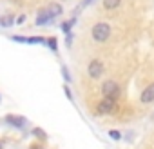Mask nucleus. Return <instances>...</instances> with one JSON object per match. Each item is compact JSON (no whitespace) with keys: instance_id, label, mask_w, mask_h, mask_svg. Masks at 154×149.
<instances>
[{"instance_id":"1","label":"nucleus","mask_w":154,"mask_h":149,"mask_svg":"<svg viewBox=\"0 0 154 149\" xmlns=\"http://www.w3.org/2000/svg\"><path fill=\"white\" fill-rule=\"evenodd\" d=\"M91 35H93V38L96 40V42H105V40H109V36H111V26L109 24H105V22H98V24H94L93 26V29H91Z\"/></svg>"},{"instance_id":"2","label":"nucleus","mask_w":154,"mask_h":149,"mask_svg":"<svg viewBox=\"0 0 154 149\" xmlns=\"http://www.w3.org/2000/svg\"><path fill=\"white\" fill-rule=\"evenodd\" d=\"M102 95H103V98L118 100V97H120V86L114 80H105L102 84Z\"/></svg>"},{"instance_id":"3","label":"nucleus","mask_w":154,"mask_h":149,"mask_svg":"<svg viewBox=\"0 0 154 149\" xmlns=\"http://www.w3.org/2000/svg\"><path fill=\"white\" fill-rule=\"evenodd\" d=\"M87 73H89L91 78H100L102 74H103V64H102V60H98V58L91 60L89 65H87Z\"/></svg>"},{"instance_id":"4","label":"nucleus","mask_w":154,"mask_h":149,"mask_svg":"<svg viewBox=\"0 0 154 149\" xmlns=\"http://www.w3.org/2000/svg\"><path fill=\"white\" fill-rule=\"evenodd\" d=\"M114 107H116V100H112V98H103L100 104H98V113L100 115H107V113H111V111H114Z\"/></svg>"},{"instance_id":"5","label":"nucleus","mask_w":154,"mask_h":149,"mask_svg":"<svg viewBox=\"0 0 154 149\" xmlns=\"http://www.w3.org/2000/svg\"><path fill=\"white\" fill-rule=\"evenodd\" d=\"M51 20H53V15L49 13V9H47V8H42V9L38 11V15H36L35 24H36V26H45V24H49Z\"/></svg>"},{"instance_id":"6","label":"nucleus","mask_w":154,"mask_h":149,"mask_svg":"<svg viewBox=\"0 0 154 149\" xmlns=\"http://www.w3.org/2000/svg\"><path fill=\"white\" fill-rule=\"evenodd\" d=\"M140 100H141V104H150V102H154V82L149 84V86L141 91Z\"/></svg>"},{"instance_id":"7","label":"nucleus","mask_w":154,"mask_h":149,"mask_svg":"<svg viewBox=\"0 0 154 149\" xmlns=\"http://www.w3.org/2000/svg\"><path fill=\"white\" fill-rule=\"evenodd\" d=\"M13 40L22 42V44H44V42H47L42 36H13Z\"/></svg>"},{"instance_id":"8","label":"nucleus","mask_w":154,"mask_h":149,"mask_svg":"<svg viewBox=\"0 0 154 149\" xmlns=\"http://www.w3.org/2000/svg\"><path fill=\"white\" fill-rule=\"evenodd\" d=\"M6 122L11 124V125H15V127H18V129H22L26 125V118L24 116H17V115H8L6 116Z\"/></svg>"},{"instance_id":"9","label":"nucleus","mask_w":154,"mask_h":149,"mask_svg":"<svg viewBox=\"0 0 154 149\" xmlns=\"http://www.w3.org/2000/svg\"><path fill=\"white\" fill-rule=\"evenodd\" d=\"M47 9H49V13L53 15V18H54V17H60V15L63 13V9H62V6H60V4H56V2H54V4H51V6H49Z\"/></svg>"},{"instance_id":"10","label":"nucleus","mask_w":154,"mask_h":149,"mask_svg":"<svg viewBox=\"0 0 154 149\" xmlns=\"http://www.w3.org/2000/svg\"><path fill=\"white\" fill-rule=\"evenodd\" d=\"M76 24V17H72L71 20H67V22H63L62 24V31L65 33V35H71V27Z\"/></svg>"},{"instance_id":"11","label":"nucleus","mask_w":154,"mask_h":149,"mask_svg":"<svg viewBox=\"0 0 154 149\" xmlns=\"http://www.w3.org/2000/svg\"><path fill=\"white\" fill-rule=\"evenodd\" d=\"M102 2H103V8L105 9H116L122 4V0H102Z\"/></svg>"},{"instance_id":"12","label":"nucleus","mask_w":154,"mask_h":149,"mask_svg":"<svg viewBox=\"0 0 154 149\" xmlns=\"http://www.w3.org/2000/svg\"><path fill=\"white\" fill-rule=\"evenodd\" d=\"M13 22H15V18H13L11 15H8V17H4V18H0V26H2V27H9Z\"/></svg>"},{"instance_id":"13","label":"nucleus","mask_w":154,"mask_h":149,"mask_svg":"<svg viewBox=\"0 0 154 149\" xmlns=\"http://www.w3.org/2000/svg\"><path fill=\"white\" fill-rule=\"evenodd\" d=\"M56 44H58V40H56L54 36H51V38H47V46H49V49H53V51H56V49H58V46H56Z\"/></svg>"},{"instance_id":"14","label":"nucleus","mask_w":154,"mask_h":149,"mask_svg":"<svg viewBox=\"0 0 154 149\" xmlns=\"http://www.w3.org/2000/svg\"><path fill=\"white\" fill-rule=\"evenodd\" d=\"M109 136H111L112 140H120V138H122V133H120L118 129H111V131H109Z\"/></svg>"},{"instance_id":"15","label":"nucleus","mask_w":154,"mask_h":149,"mask_svg":"<svg viewBox=\"0 0 154 149\" xmlns=\"http://www.w3.org/2000/svg\"><path fill=\"white\" fill-rule=\"evenodd\" d=\"M89 4H93V0H84V2H82V4H80L78 8H76V11H74V15H76V13H78L80 9H84V8H87Z\"/></svg>"},{"instance_id":"16","label":"nucleus","mask_w":154,"mask_h":149,"mask_svg":"<svg viewBox=\"0 0 154 149\" xmlns=\"http://www.w3.org/2000/svg\"><path fill=\"white\" fill-rule=\"evenodd\" d=\"M62 73H63V78H65V80L69 82V80H71V77H69V71H67L65 67H62Z\"/></svg>"},{"instance_id":"17","label":"nucleus","mask_w":154,"mask_h":149,"mask_svg":"<svg viewBox=\"0 0 154 149\" xmlns=\"http://www.w3.org/2000/svg\"><path fill=\"white\" fill-rule=\"evenodd\" d=\"M26 22V15H20L18 18H17V24H24Z\"/></svg>"},{"instance_id":"18","label":"nucleus","mask_w":154,"mask_h":149,"mask_svg":"<svg viewBox=\"0 0 154 149\" xmlns=\"http://www.w3.org/2000/svg\"><path fill=\"white\" fill-rule=\"evenodd\" d=\"M0 149H2V144H0Z\"/></svg>"}]
</instances>
